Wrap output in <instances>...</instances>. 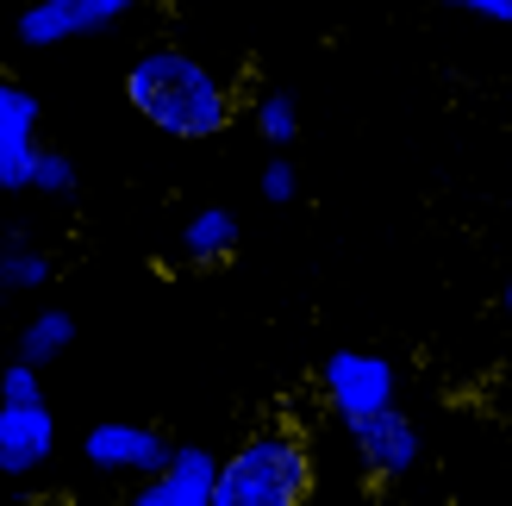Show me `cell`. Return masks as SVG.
<instances>
[{
	"label": "cell",
	"mask_w": 512,
	"mask_h": 506,
	"mask_svg": "<svg viewBox=\"0 0 512 506\" xmlns=\"http://www.w3.org/2000/svg\"><path fill=\"white\" fill-rule=\"evenodd\" d=\"M256 138H263V144H294L300 138L294 94H263V100H256Z\"/></svg>",
	"instance_id": "4fadbf2b"
},
{
	"label": "cell",
	"mask_w": 512,
	"mask_h": 506,
	"mask_svg": "<svg viewBox=\"0 0 512 506\" xmlns=\"http://www.w3.org/2000/svg\"><path fill=\"white\" fill-rule=\"evenodd\" d=\"M0 194H7V163H0Z\"/></svg>",
	"instance_id": "ac0fdd59"
},
{
	"label": "cell",
	"mask_w": 512,
	"mask_h": 506,
	"mask_svg": "<svg viewBox=\"0 0 512 506\" xmlns=\"http://www.w3.org/2000/svg\"><path fill=\"white\" fill-rule=\"evenodd\" d=\"M32 400H44V382H38V369L32 363H7L0 369V407H32Z\"/></svg>",
	"instance_id": "5bb4252c"
},
{
	"label": "cell",
	"mask_w": 512,
	"mask_h": 506,
	"mask_svg": "<svg viewBox=\"0 0 512 506\" xmlns=\"http://www.w3.org/2000/svg\"><path fill=\"white\" fill-rule=\"evenodd\" d=\"M113 7H119V13H132V0H113Z\"/></svg>",
	"instance_id": "d6986e66"
},
{
	"label": "cell",
	"mask_w": 512,
	"mask_h": 506,
	"mask_svg": "<svg viewBox=\"0 0 512 506\" xmlns=\"http://www.w3.org/2000/svg\"><path fill=\"white\" fill-rule=\"evenodd\" d=\"M313 494V450L294 425H263L213 469L207 506H306Z\"/></svg>",
	"instance_id": "7a4b0ae2"
},
{
	"label": "cell",
	"mask_w": 512,
	"mask_h": 506,
	"mask_svg": "<svg viewBox=\"0 0 512 506\" xmlns=\"http://www.w3.org/2000/svg\"><path fill=\"white\" fill-rule=\"evenodd\" d=\"M119 7L113 0H32V7L19 13V44L32 50H50V44H69L94 32V25H113Z\"/></svg>",
	"instance_id": "52a82bcc"
},
{
	"label": "cell",
	"mask_w": 512,
	"mask_h": 506,
	"mask_svg": "<svg viewBox=\"0 0 512 506\" xmlns=\"http://www.w3.org/2000/svg\"><path fill=\"white\" fill-rule=\"evenodd\" d=\"M0 282H7V294L13 288H44L50 282V257L32 250L25 238H7V250H0Z\"/></svg>",
	"instance_id": "7c38bea8"
},
{
	"label": "cell",
	"mask_w": 512,
	"mask_h": 506,
	"mask_svg": "<svg viewBox=\"0 0 512 506\" xmlns=\"http://www.w3.org/2000/svg\"><path fill=\"white\" fill-rule=\"evenodd\" d=\"M319 394L331 400V413H338V419H356V413L394 407L400 375H394L388 357H375V350H331L325 369H319Z\"/></svg>",
	"instance_id": "3957f363"
},
{
	"label": "cell",
	"mask_w": 512,
	"mask_h": 506,
	"mask_svg": "<svg viewBox=\"0 0 512 506\" xmlns=\"http://www.w3.org/2000/svg\"><path fill=\"white\" fill-rule=\"evenodd\" d=\"M294 194H300V169H294L288 157H275V163H263V200H269V207H288Z\"/></svg>",
	"instance_id": "9a60e30c"
},
{
	"label": "cell",
	"mask_w": 512,
	"mask_h": 506,
	"mask_svg": "<svg viewBox=\"0 0 512 506\" xmlns=\"http://www.w3.org/2000/svg\"><path fill=\"white\" fill-rule=\"evenodd\" d=\"M232 250H238V219L225 213V207L188 213V225H182V257L188 263H225Z\"/></svg>",
	"instance_id": "9c48e42d"
},
{
	"label": "cell",
	"mask_w": 512,
	"mask_h": 506,
	"mask_svg": "<svg viewBox=\"0 0 512 506\" xmlns=\"http://www.w3.org/2000/svg\"><path fill=\"white\" fill-rule=\"evenodd\" d=\"M132 7H150V0H132Z\"/></svg>",
	"instance_id": "ffe728a7"
},
{
	"label": "cell",
	"mask_w": 512,
	"mask_h": 506,
	"mask_svg": "<svg viewBox=\"0 0 512 506\" xmlns=\"http://www.w3.org/2000/svg\"><path fill=\"white\" fill-rule=\"evenodd\" d=\"M438 7H463V13H481V19H512V0H438Z\"/></svg>",
	"instance_id": "2e32d148"
},
{
	"label": "cell",
	"mask_w": 512,
	"mask_h": 506,
	"mask_svg": "<svg viewBox=\"0 0 512 506\" xmlns=\"http://www.w3.org/2000/svg\"><path fill=\"white\" fill-rule=\"evenodd\" d=\"M69 344H75V319L63 307H38L32 319H25V332H19V363L44 369V363H57Z\"/></svg>",
	"instance_id": "30bf717a"
},
{
	"label": "cell",
	"mask_w": 512,
	"mask_h": 506,
	"mask_svg": "<svg viewBox=\"0 0 512 506\" xmlns=\"http://www.w3.org/2000/svg\"><path fill=\"white\" fill-rule=\"evenodd\" d=\"M0 313H7V282H0Z\"/></svg>",
	"instance_id": "e0dca14e"
},
{
	"label": "cell",
	"mask_w": 512,
	"mask_h": 506,
	"mask_svg": "<svg viewBox=\"0 0 512 506\" xmlns=\"http://www.w3.org/2000/svg\"><path fill=\"white\" fill-rule=\"evenodd\" d=\"M25 194H75V163H69V150L57 144H38L32 150V169H25Z\"/></svg>",
	"instance_id": "8fae6325"
},
{
	"label": "cell",
	"mask_w": 512,
	"mask_h": 506,
	"mask_svg": "<svg viewBox=\"0 0 512 506\" xmlns=\"http://www.w3.org/2000/svg\"><path fill=\"white\" fill-rule=\"evenodd\" d=\"M57 450V419L44 400L32 407H0V475H32Z\"/></svg>",
	"instance_id": "ba28073f"
},
{
	"label": "cell",
	"mask_w": 512,
	"mask_h": 506,
	"mask_svg": "<svg viewBox=\"0 0 512 506\" xmlns=\"http://www.w3.org/2000/svg\"><path fill=\"white\" fill-rule=\"evenodd\" d=\"M213 469H219L213 450H200V444H169V463H163L157 475H144L125 506H207Z\"/></svg>",
	"instance_id": "8992f818"
},
{
	"label": "cell",
	"mask_w": 512,
	"mask_h": 506,
	"mask_svg": "<svg viewBox=\"0 0 512 506\" xmlns=\"http://www.w3.org/2000/svg\"><path fill=\"white\" fill-rule=\"evenodd\" d=\"M125 100H132V113L144 125H157L163 138H188V144L219 138L238 113V94L200 57H188V50H175V44L138 50L132 69H125Z\"/></svg>",
	"instance_id": "6da1fadb"
},
{
	"label": "cell",
	"mask_w": 512,
	"mask_h": 506,
	"mask_svg": "<svg viewBox=\"0 0 512 506\" xmlns=\"http://www.w3.org/2000/svg\"><path fill=\"white\" fill-rule=\"evenodd\" d=\"M344 444L356 450V463H363L369 475H406V469L425 457L419 425L406 419L400 407H381V413H356V419H344Z\"/></svg>",
	"instance_id": "5b68a950"
},
{
	"label": "cell",
	"mask_w": 512,
	"mask_h": 506,
	"mask_svg": "<svg viewBox=\"0 0 512 506\" xmlns=\"http://www.w3.org/2000/svg\"><path fill=\"white\" fill-rule=\"evenodd\" d=\"M82 457L100 475H132V482H144V475H157L169 463V438L157 425H138V419H100V425H88Z\"/></svg>",
	"instance_id": "277c9868"
}]
</instances>
